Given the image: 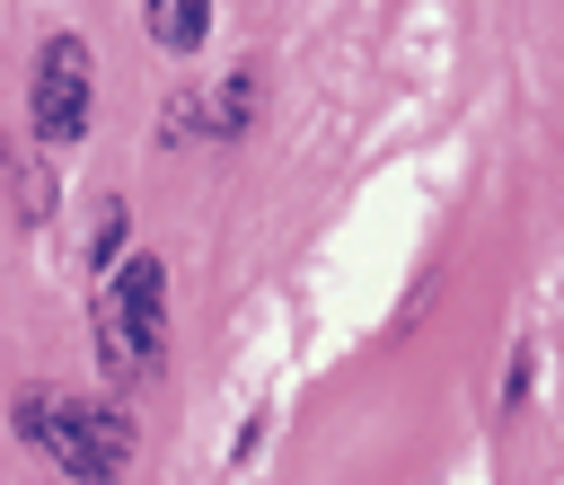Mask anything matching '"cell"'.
I'll return each mask as SVG.
<instances>
[{"label": "cell", "mask_w": 564, "mask_h": 485, "mask_svg": "<svg viewBox=\"0 0 564 485\" xmlns=\"http://www.w3.org/2000/svg\"><path fill=\"white\" fill-rule=\"evenodd\" d=\"M18 432L70 476V485H115L132 467V414L115 397H53V388H26L18 397Z\"/></svg>", "instance_id": "6da1fadb"}, {"label": "cell", "mask_w": 564, "mask_h": 485, "mask_svg": "<svg viewBox=\"0 0 564 485\" xmlns=\"http://www.w3.org/2000/svg\"><path fill=\"white\" fill-rule=\"evenodd\" d=\"M97 344H106V379L132 388L159 370L167 353V265L159 256H123L97 291Z\"/></svg>", "instance_id": "7a4b0ae2"}, {"label": "cell", "mask_w": 564, "mask_h": 485, "mask_svg": "<svg viewBox=\"0 0 564 485\" xmlns=\"http://www.w3.org/2000/svg\"><path fill=\"white\" fill-rule=\"evenodd\" d=\"M88 132V44L53 35L35 53V141H79Z\"/></svg>", "instance_id": "3957f363"}, {"label": "cell", "mask_w": 564, "mask_h": 485, "mask_svg": "<svg viewBox=\"0 0 564 485\" xmlns=\"http://www.w3.org/2000/svg\"><path fill=\"white\" fill-rule=\"evenodd\" d=\"M150 44L159 53H203L212 44V0H150Z\"/></svg>", "instance_id": "277c9868"}, {"label": "cell", "mask_w": 564, "mask_h": 485, "mask_svg": "<svg viewBox=\"0 0 564 485\" xmlns=\"http://www.w3.org/2000/svg\"><path fill=\"white\" fill-rule=\"evenodd\" d=\"M0 185H9L18 220H44V212H53V176H44V159H35V150H18L9 132H0Z\"/></svg>", "instance_id": "5b68a950"}, {"label": "cell", "mask_w": 564, "mask_h": 485, "mask_svg": "<svg viewBox=\"0 0 564 485\" xmlns=\"http://www.w3.org/2000/svg\"><path fill=\"white\" fill-rule=\"evenodd\" d=\"M256 97H264V79H256V62H238L220 88H212V106H203V123L220 132V141H238L247 123H256Z\"/></svg>", "instance_id": "8992f818"}]
</instances>
